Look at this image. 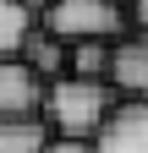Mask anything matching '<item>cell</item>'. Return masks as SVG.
Masks as SVG:
<instances>
[{"label":"cell","instance_id":"10","mask_svg":"<svg viewBox=\"0 0 148 153\" xmlns=\"http://www.w3.org/2000/svg\"><path fill=\"white\" fill-rule=\"evenodd\" d=\"M44 153H93V142H88V137H49Z\"/></svg>","mask_w":148,"mask_h":153},{"label":"cell","instance_id":"7","mask_svg":"<svg viewBox=\"0 0 148 153\" xmlns=\"http://www.w3.org/2000/svg\"><path fill=\"white\" fill-rule=\"evenodd\" d=\"M16 55H22V60L39 71L44 82L66 71V38H55L49 27H28V38H22V49H16Z\"/></svg>","mask_w":148,"mask_h":153},{"label":"cell","instance_id":"9","mask_svg":"<svg viewBox=\"0 0 148 153\" xmlns=\"http://www.w3.org/2000/svg\"><path fill=\"white\" fill-rule=\"evenodd\" d=\"M33 27V11L22 0H0V55H16L22 49V38Z\"/></svg>","mask_w":148,"mask_h":153},{"label":"cell","instance_id":"13","mask_svg":"<svg viewBox=\"0 0 148 153\" xmlns=\"http://www.w3.org/2000/svg\"><path fill=\"white\" fill-rule=\"evenodd\" d=\"M121 6H126V0H121Z\"/></svg>","mask_w":148,"mask_h":153},{"label":"cell","instance_id":"8","mask_svg":"<svg viewBox=\"0 0 148 153\" xmlns=\"http://www.w3.org/2000/svg\"><path fill=\"white\" fill-rule=\"evenodd\" d=\"M66 71L104 76L110 71V38H77V44H66Z\"/></svg>","mask_w":148,"mask_h":153},{"label":"cell","instance_id":"5","mask_svg":"<svg viewBox=\"0 0 148 153\" xmlns=\"http://www.w3.org/2000/svg\"><path fill=\"white\" fill-rule=\"evenodd\" d=\"M44 104V76L22 55H0V115H39Z\"/></svg>","mask_w":148,"mask_h":153},{"label":"cell","instance_id":"6","mask_svg":"<svg viewBox=\"0 0 148 153\" xmlns=\"http://www.w3.org/2000/svg\"><path fill=\"white\" fill-rule=\"evenodd\" d=\"M49 137L44 115H0V153H44Z\"/></svg>","mask_w":148,"mask_h":153},{"label":"cell","instance_id":"3","mask_svg":"<svg viewBox=\"0 0 148 153\" xmlns=\"http://www.w3.org/2000/svg\"><path fill=\"white\" fill-rule=\"evenodd\" d=\"M93 153H148V99H121L110 104L104 126L93 131Z\"/></svg>","mask_w":148,"mask_h":153},{"label":"cell","instance_id":"2","mask_svg":"<svg viewBox=\"0 0 148 153\" xmlns=\"http://www.w3.org/2000/svg\"><path fill=\"white\" fill-rule=\"evenodd\" d=\"M39 16L66 44H77V38H121L126 33V6L121 0H49Z\"/></svg>","mask_w":148,"mask_h":153},{"label":"cell","instance_id":"1","mask_svg":"<svg viewBox=\"0 0 148 153\" xmlns=\"http://www.w3.org/2000/svg\"><path fill=\"white\" fill-rule=\"evenodd\" d=\"M110 104H115V88L110 76H82V71H61L44 82V104L39 115L49 120L55 137H93L104 126Z\"/></svg>","mask_w":148,"mask_h":153},{"label":"cell","instance_id":"4","mask_svg":"<svg viewBox=\"0 0 148 153\" xmlns=\"http://www.w3.org/2000/svg\"><path fill=\"white\" fill-rule=\"evenodd\" d=\"M110 88L126 99H148V27L110 38Z\"/></svg>","mask_w":148,"mask_h":153},{"label":"cell","instance_id":"11","mask_svg":"<svg viewBox=\"0 0 148 153\" xmlns=\"http://www.w3.org/2000/svg\"><path fill=\"white\" fill-rule=\"evenodd\" d=\"M126 16H132L137 27H148V0H126Z\"/></svg>","mask_w":148,"mask_h":153},{"label":"cell","instance_id":"12","mask_svg":"<svg viewBox=\"0 0 148 153\" xmlns=\"http://www.w3.org/2000/svg\"><path fill=\"white\" fill-rule=\"evenodd\" d=\"M22 6H28V11H33V16H39V11H44V6H49V0H22Z\"/></svg>","mask_w":148,"mask_h":153}]
</instances>
